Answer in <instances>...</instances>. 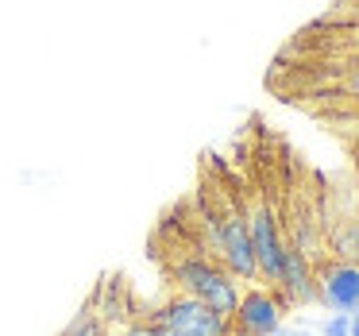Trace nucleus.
Masks as SVG:
<instances>
[{"instance_id":"nucleus-1","label":"nucleus","mask_w":359,"mask_h":336,"mask_svg":"<svg viewBox=\"0 0 359 336\" xmlns=\"http://www.w3.org/2000/svg\"><path fill=\"white\" fill-rule=\"evenodd\" d=\"M170 274H174L178 294L205 302L212 313H220V317H232L236 305H240L243 282H236L232 274H228L212 255H205V251H186V255H178L170 267Z\"/></svg>"},{"instance_id":"nucleus-2","label":"nucleus","mask_w":359,"mask_h":336,"mask_svg":"<svg viewBox=\"0 0 359 336\" xmlns=\"http://www.w3.org/2000/svg\"><path fill=\"white\" fill-rule=\"evenodd\" d=\"M205 228H209V251L236 282H259L255 271V251H251V236L243 224V209L228 205L224 213H205Z\"/></svg>"},{"instance_id":"nucleus-3","label":"nucleus","mask_w":359,"mask_h":336,"mask_svg":"<svg viewBox=\"0 0 359 336\" xmlns=\"http://www.w3.org/2000/svg\"><path fill=\"white\" fill-rule=\"evenodd\" d=\"M143 325L163 328V332H170V336H232L228 317L212 313L205 302L186 297V294H170L163 305H155V309L143 317Z\"/></svg>"},{"instance_id":"nucleus-4","label":"nucleus","mask_w":359,"mask_h":336,"mask_svg":"<svg viewBox=\"0 0 359 336\" xmlns=\"http://www.w3.org/2000/svg\"><path fill=\"white\" fill-rule=\"evenodd\" d=\"M243 224H248L251 236V251H255V271L259 278H266V286H278V274H282V255H286V236H282L278 224V213L255 197V201L243 209Z\"/></svg>"},{"instance_id":"nucleus-5","label":"nucleus","mask_w":359,"mask_h":336,"mask_svg":"<svg viewBox=\"0 0 359 336\" xmlns=\"http://www.w3.org/2000/svg\"><path fill=\"white\" fill-rule=\"evenodd\" d=\"M282 317H286V305L271 286H248L228 325H232V336H271L278 325H286Z\"/></svg>"},{"instance_id":"nucleus-6","label":"nucleus","mask_w":359,"mask_h":336,"mask_svg":"<svg viewBox=\"0 0 359 336\" xmlns=\"http://www.w3.org/2000/svg\"><path fill=\"white\" fill-rule=\"evenodd\" d=\"M313 282H317V302L328 313H359V267L348 259H328V263L313 267Z\"/></svg>"},{"instance_id":"nucleus-7","label":"nucleus","mask_w":359,"mask_h":336,"mask_svg":"<svg viewBox=\"0 0 359 336\" xmlns=\"http://www.w3.org/2000/svg\"><path fill=\"white\" fill-rule=\"evenodd\" d=\"M274 294L282 297V305H313L317 302V282H313V259H305L302 251L286 248L282 255V274Z\"/></svg>"},{"instance_id":"nucleus-8","label":"nucleus","mask_w":359,"mask_h":336,"mask_svg":"<svg viewBox=\"0 0 359 336\" xmlns=\"http://www.w3.org/2000/svg\"><path fill=\"white\" fill-rule=\"evenodd\" d=\"M328 243H332L336 259H348L359 267V213L355 217H344L328 228Z\"/></svg>"},{"instance_id":"nucleus-9","label":"nucleus","mask_w":359,"mask_h":336,"mask_svg":"<svg viewBox=\"0 0 359 336\" xmlns=\"http://www.w3.org/2000/svg\"><path fill=\"white\" fill-rule=\"evenodd\" d=\"M317 336H351V317H344V313H328V317L320 321Z\"/></svg>"},{"instance_id":"nucleus-10","label":"nucleus","mask_w":359,"mask_h":336,"mask_svg":"<svg viewBox=\"0 0 359 336\" xmlns=\"http://www.w3.org/2000/svg\"><path fill=\"white\" fill-rule=\"evenodd\" d=\"M348 89H351V93H359V66H351V74H348Z\"/></svg>"},{"instance_id":"nucleus-11","label":"nucleus","mask_w":359,"mask_h":336,"mask_svg":"<svg viewBox=\"0 0 359 336\" xmlns=\"http://www.w3.org/2000/svg\"><path fill=\"white\" fill-rule=\"evenodd\" d=\"M271 336H294V328H290V325H278V328H274Z\"/></svg>"},{"instance_id":"nucleus-12","label":"nucleus","mask_w":359,"mask_h":336,"mask_svg":"<svg viewBox=\"0 0 359 336\" xmlns=\"http://www.w3.org/2000/svg\"><path fill=\"white\" fill-rule=\"evenodd\" d=\"M351 336H359V313H351Z\"/></svg>"},{"instance_id":"nucleus-13","label":"nucleus","mask_w":359,"mask_h":336,"mask_svg":"<svg viewBox=\"0 0 359 336\" xmlns=\"http://www.w3.org/2000/svg\"><path fill=\"white\" fill-rule=\"evenodd\" d=\"M294 336H317V332H294Z\"/></svg>"},{"instance_id":"nucleus-14","label":"nucleus","mask_w":359,"mask_h":336,"mask_svg":"<svg viewBox=\"0 0 359 336\" xmlns=\"http://www.w3.org/2000/svg\"><path fill=\"white\" fill-rule=\"evenodd\" d=\"M355 43H359V35H355Z\"/></svg>"}]
</instances>
